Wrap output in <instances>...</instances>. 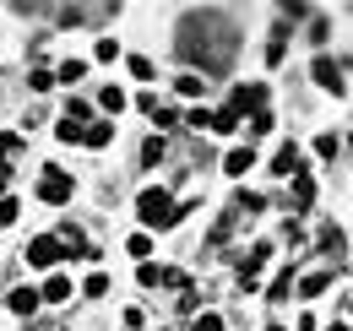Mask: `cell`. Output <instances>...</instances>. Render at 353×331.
<instances>
[{"mask_svg": "<svg viewBox=\"0 0 353 331\" xmlns=\"http://www.w3.org/2000/svg\"><path fill=\"white\" fill-rule=\"evenodd\" d=\"M179 92H185V98H196V92H201V87H207V82H201V77H196V71H185V77H179Z\"/></svg>", "mask_w": 353, "mask_h": 331, "instance_id": "obj_24", "label": "cell"}, {"mask_svg": "<svg viewBox=\"0 0 353 331\" xmlns=\"http://www.w3.org/2000/svg\"><path fill=\"white\" fill-rule=\"evenodd\" d=\"M131 77H136V82H152V60H147V54H136V60H131Z\"/></svg>", "mask_w": 353, "mask_h": 331, "instance_id": "obj_26", "label": "cell"}, {"mask_svg": "<svg viewBox=\"0 0 353 331\" xmlns=\"http://www.w3.org/2000/svg\"><path fill=\"white\" fill-rule=\"evenodd\" d=\"M272 174H277V179H294V174H305V152H299L294 141H283V147H277V158H272Z\"/></svg>", "mask_w": 353, "mask_h": 331, "instance_id": "obj_6", "label": "cell"}, {"mask_svg": "<svg viewBox=\"0 0 353 331\" xmlns=\"http://www.w3.org/2000/svg\"><path fill=\"white\" fill-rule=\"evenodd\" d=\"M98 98H103V109H109V114H120V109H125V92H120V87H103Z\"/></svg>", "mask_w": 353, "mask_h": 331, "instance_id": "obj_19", "label": "cell"}, {"mask_svg": "<svg viewBox=\"0 0 353 331\" xmlns=\"http://www.w3.org/2000/svg\"><path fill=\"white\" fill-rule=\"evenodd\" d=\"M125 250H131V255H141V261H147V255H152V239H147V234H136V239H131V245H125Z\"/></svg>", "mask_w": 353, "mask_h": 331, "instance_id": "obj_31", "label": "cell"}, {"mask_svg": "<svg viewBox=\"0 0 353 331\" xmlns=\"http://www.w3.org/2000/svg\"><path fill=\"white\" fill-rule=\"evenodd\" d=\"M60 255H65V250L54 245V234H39V239L28 245V266H54Z\"/></svg>", "mask_w": 353, "mask_h": 331, "instance_id": "obj_8", "label": "cell"}, {"mask_svg": "<svg viewBox=\"0 0 353 331\" xmlns=\"http://www.w3.org/2000/svg\"><path fill=\"white\" fill-rule=\"evenodd\" d=\"M245 109H250V114H256V109H266V82H239V87H234L228 114H239V120H245Z\"/></svg>", "mask_w": 353, "mask_h": 331, "instance_id": "obj_5", "label": "cell"}, {"mask_svg": "<svg viewBox=\"0 0 353 331\" xmlns=\"http://www.w3.org/2000/svg\"><path fill=\"white\" fill-rule=\"evenodd\" d=\"M88 77V60H65L60 71H54V82H82Z\"/></svg>", "mask_w": 353, "mask_h": 331, "instance_id": "obj_16", "label": "cell"}, {"mask_svg": "<svg viewBox=\"0 0 353 331\" xmlns=\"http://www.w3.org/2000/svg\"><path fill=\"white\" fill-rule=\"evenodd\" d=\"M228 174H234V179H245V168H256V152H250V147H234V152H228Z\"/></svg>", "mask_w": 353, "mask_h": 331, "instance_id": "obj_11", "label": "cell"}, {"mask_svg": "<svg viewBox=\"0 0 353 331\" xmlns=\"http://www.w3.org/2000/svg\"><path fill=\"white\" fill-rule=\"evenodd\" d=\"M315 152H321V158H326V163H332V158H337V152H343V141H337V136H315Z\"/></svg>", "mask_w": 353, "mask_h": 331, "instance_id": "obj_20", "label": "cell"}, {"mask_svg": "<svg viewBox=\"0 0 353 331\" xmlns=\"http://www.w3.org/2000/svg\"><path fill=\"white\" fill-rule=\"evenodd\" d=\"M6 185H11V174H6V168H0V201H6Z\"/></svg>", "mask_w": 353, "mask_h": 331, "instance_id": "obj_34", "label": "cell"}, {"mask_svg": "<svg viewBox=\"0 0 353 331\" xmlns=\"http://www.w3.org/2000/svg\"><path fill=\"white\" fill-rule=\"evenodd\" d=\"M17 212H22V207H17V201H11V196H6V201H0V223H11V217H17Z\"/></svg>", "mask_w": 353, "mask_h": 331, "instance_id": "obj_33", "label": "cell"}, {"mask_svg": "<svg viewBox=\"0 0 353 331\" xmlns=\"http://www.w3.org/2000/svg\"><path fill=\"white\" fill-rule=\"evenodd\" d=\"M326 331H348V321H332V326H326Z\"/></svg>", "mask_w": 353, "mask_h": 331, "instance_id": "obj_35", "label": "cell"}, {"mask_svg": "<svg viewBox=\"0 0 353 331\" xmlns=\"http://www.w3.org/2000/svg\"><path fill=\"white\" fill-rule=\"evenodd\" d=\"M315 82L326 87L332 98H343V92H348V60H343V54H337V60L321 54V60H315Z\"/></svg>", "mask_w": 353, "mask_h": 331, "instance_id": "obj_3", "label": "cell"}, {"mask_svg": "<svg viewBox=\"0 0 353 331\" xmlns=\"http://www.w3.org/2000/svg\"><path fill=\"white\" fill-rule=\"evenodd\" d=\"M212 28H218V11H190L179 28V60L201 66V77L228 71V60H234V39H212Z\"/></svg>", "mask_w": 353, "mask_h": 331, "instance_id": "obj_1", "label": "cell"}, {"mask_svg": "<svg viewBox=\"0 0 353 331\" xmlns=\"http://www.w3.org/2000/svg\"><path fill=\"white\" fill-rule=\"evenodd\" d=\"M11 152H22V136H11V130H0V158H11Z\"/></svg>", "mask_w": 353, "mask_h": 331, "instance_id": "obj_29", "label": "cell"}, {"mask_svg": "<svg viewBox=\"0 0 353 331\" xmlns=\"http://www.w3.org/2000/svg\"><path fill=\"white\" fill-rule=\"evenodd\" d=\"M332 288V272H310L305 283H299V293H305V299H315V293H326Z\"/></svg>", "mask_w": 353, "mask_h": 331, "instance_id": "obj_14", "label": "cell"}, {"mask_svg": "<svg viewBox=\"0 0 353 331\" xmlns=\"http://www.w3.org/2000/svg\"><path fill=\"white\" fill-rule=\"evenodd\" d=\"M283 54H288V43H283V33L266 43V66H283Z\"/></svg>", "mask_w": 353, "mask_h": 331, "instance_id": "obj_25", "label": "cell"}, {"mask_svg": "<svg viewBox=\"0 0 353 331\" xmlns=\"http://www.w3.org/2000/svg\"><path fill=\"white\" fill-rule=\"evenodd\" d=\"M321 250L343 266V255H348V234H343V228H321Z\"/></svg>", "mask_w": 353, "mask_h": 331, "instance_id": "obj_9", "label": "cell"}, {"mask_svg": "<svg viewBox=\"0 0 353 331\" xmlns=\"http://www.w3.org/2000/svg\"><path fill=\"white\" fill-rule=\"evenodd\" d=\"M163 152H169L163 136H147V141H141V163H163Z\"/></svg>", "mask_w": 353, "mask_h": 331, "instance_id": "obj_17", "label": "cell"}, {"mask_svg": "<svg viewBox=\"0 0 353 331\" xmlns=\"http://www.w3.org/2000/svg\"><path fill=\"white\" fill-rule=\"evenodd\" d=\"M185 125H190V130H212V109H190Z\"/></svg>", "mask_w": 353, "mask_h": 331, "instance_id": "obj_27", "label": "cell"}, {"mask_svg": "<svg viewBox=\"0 0 353 331\" xmlns=\"http://www.w3.org/2000/svg\"><path fill=\"white\" fill-rule=\"evenodd\" d=\"M158 272H163V266H152V261H141V272H136V277H141V288H158Z\"/></svg>", "mask_w": 353, "mask_h": 331, "instance_id": "obj_28", "label": "cell"}, {"mask_svg": "<svg viewBox=\"0 0 353 331\" xmlns=\"http://www.w3.org/2000/svg\"><path fill=\"white\" fill-rule=\"evenodd\" d=\"M190 331H223V315H196V326Z\"/></svg>", "mask_w": 353, "mask_h": 331, "instance_id": "obj_32", "label": "cell"}, {"mask_svg": "<svg viewBox=\"0 0 353 331\" xmlns=\"http://www.w3.org/2000/svg\"><path fill=\"white\" fill-rule=\"evenodd\" d=\"M92 54H98V60H114V54H120V39H98V49H92Z\"/></svg>", "mask_w": 353, "mask_h": 331, "instance_id": "obj_30", "label": "cell"}, {"mask_svg": "<svg viewBox=\"0 0 353 331\" xmlns=\"http://www.w3.org/2000/svg\"><path fill=\"white\" fill-rule=\"evenodd\" d=\"M6 304H11V315H33V310H39V293H33V288H11Z\"/></svg>", "mask_w": 353, "mask_h": 331, "instance_id": "obj_10", "label": "cell"}, {"mask_svg": "<svg viewBox=\"0 0 353 331\" xmlns=\"http://www.w3.org/2000/svg\"><path fill=\"white\" fill-rule=\"evenodd\" d=\"M288 288H294V266H288V272H277V277H272V299H277V304H283V299H288Z\"/></svg>", "mask_w": 353, "mask_h": 331, "instance_id": "obj_18", "label": "cell"}, {"mask_svg": "<svg viewBox=\"0 0 353 331\" xmlns=\"http://www.w3.org/2000/svg\"><path fill=\"white\" fill-rule=\"evenodd\" d=\"M82 141H88V147H109V141H114V125H109V120H92L88 130H82Z\"/></svg>", "mask_w": 353, "mask_h": 331, "instance_id": "obj_12", "label": "cell"}, {"mask_svg": "<svg viewBox=\"0 0 353 331\" xmlns=\"http://www.w3.org/2000/svg\"><path fill=\"white\" fill-rule=\"evenodd\" d=\"M71 190H77V185H71V174H65V168H44V179H39V201L65 207V201H71Z\"/></svg>", "mask_w": 353, "mask_h": 331, "instance_id": "obj_4", "label": "cell"}, {"mask_svg": "<svg viewBox=\"0 0 353 331\" xmlns=\"http://www.w3.org/2000/svg\"><path fill=\"white\" fill-rule=\"evenodd\" d=\"M185 212H201V201H185V207H174V196H169L163 185H147V190L136 196V217H141L147 228H174Z\"/></svg>", "mask_w": 353, "mask_h": 331, "instance_id": "obj_2", "label": "cell"}, {"mask_svg": "<svg viewBox=\"0 0 353 331\" xmlns=\"http://www.w3.org/2000/svg\"><path fill=\"white\" fill-rule=\"evenodd\" d=\"M261 207H266V201L256 196V190H239V201H234V212H239V217H256Z\"/></svg>", "mask_w": 353, "mask_h": 331, "instance_id": "obj_15", "label": "cell"}, {"mask_svg": "<svg viewBox=\"0 0 353 331\" xmlns=\"http://www.w3.org/2000/svg\"><path fill=\"white\" fill-rule=\"evenodd\" d=\"M82 293H88V299H103V293H109V277H103V272H92L88 283H82Z\"/></svg>", "mask_w": 353, "mask_h": 331, "instance_id": "obj_22", "label": "cell"}, {"mask_svg": "<svg viewBox=\"0 0 353 331\" xmlns=\"http://www.w3.org/2000/svg\"><path fill=\"white\" fill-rule=\"evenodd\" d=\"M28 87H33V92H49V87H54V71H44V66L28 71Z\"/></svg>", "mask_w": 353, "mask_h": 331, "instance_id": "obj_21", "label": "cell"}, {"mask_svg": "<svg viewBox=\"0 0 353 331\" xmlns=\"http://www.w3.org/2000/svg\"><path fill=\"white\" fill-rule=\"evenodd\" d=\"M272 109H256V114H250V136H266V130H272Z\"/></svg>", "mask_w": 353, "mask_h": 331, "instance_id": "obj_23", "label": "cell"}, {"mask_svg": "<svg viewBox=\"0 0 353 331\" xmlns=\"http://www.w3.org/2000/svg\"><path fill=\"white\" fill-rule=\"evenodd\" d=\"M288 207L294 212L315 207V179H310V174H294V179H288Z\"/></svg>", "mask_w": 353, "mask_h": 331, "instance_id": "obj_7", "label": "cell"}, {"mask_svg": "<svg viewBox=\"0 0 353 331\" xmlns=\"http://www.w3.org/2000/svg\"><path fill=\"white\" fill-rule=\"evenodd\" d=\"M39 299H49V304H65V299H71V277H49Z\"/></svg>", "mask_w": 353, "mask_h": 331, "instance_id": "obj_13", "label": "cell"}]
</instances>
